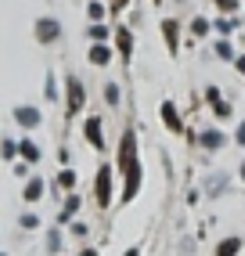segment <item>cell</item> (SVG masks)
I'll return each instance as SVG.
<instances>
[{"mask_svg":"<svg viewBox=\"0 0 245 256\" xmlns=\"http://www.w3.org/2000/svg\"><path fill=\"white\" fill-rule=\"evenodd\" d=\"M86 138H90L94 148H104V138H101V119H86Z\"/></svg>","mask_w":245,"mask_h":256,"instance_id":"5b68a950","label":"cell"},{"mask_svg":"<svg viewBox=\"0 0 245 256\" xmlns=\"http://www.w3.org/2000/svg\"><path fill=\"white\" fill-rule=\"evenodd\" d=\"M216 54H220V58H234V50H231V44L224 40V44H216Z\"/></svg>","mask_w":245,"mask_h":256,"instance_id":"d6986e66","label":"cell"},{"mask_svg":"<svg viewBox=\"0 0 245 256\" xmlns=\"http://www.w3.org/2000/svg\"><path fill=\"white\" fill-rule=\"evenodd\" d=\"M76 206H80V198H68V202H65V213H62V220H68V216H72V213H76Z\"/></svg>","mask_w":245,"mask_h":256,"instance_id":"ffe728a7","label":"cell"},{"mask_svg":"<svg viewBox=\"0 0 245 256\" xmlns=\"http://www.w3.org/2000/svg\"><path fill=\"white\" fill-rule=\"evenodd\" d=\"M116 40H119V54H122V58H130V50H134V36H130V29H116Z\"/></svg>","mask_w":245,"mask_h":256,"instance_id":"8992f818","label":"cell"},{"mask_svg":"<svg viewBox=\"0 0 245 256\" xmlns=\"http://www.w3.org/2000/svg\"><path fill=\"white\" fill-rule=\"evenodd\" d=\"M162 119H166V126H170V130H180V116H177V108H173L170 101L162 105Z\"/></svg>","mask_w":245,"mask_h":256,"instance_id":"ba28073f","label":"cell"},{"mask_svg":"<svg viewBox=\"0 0 245 256\" xmlns=\"http://www.w3.org/2000/svg\"><path fill=\"white\" fill-rule=\"evenodd\" d=\"M242 249V242L238 238H227V242H220V249H216V256H234Z\"/></svg>","mask_w":245,"mask_h":256,"instance_id":"7c38bea8","label":"cell"},{"mask_svg":"<svg viewBox=\"0 0 245 256\" xmlns=\"http://www.w3.org/2000/svg\"><path fill=\"white\" fill-rule=\"evenodd\" d=\"M83 83L80 80H68V112H80L83 108Z\"/></svg>","mask_w":245,"mask_h":256,"instance_id":"277c9868","label":"cell"},{"mask_svg":"<svg viewBox=\"0 0 245 256\" xmlns=\"http://www.w3.org/2000/svg\"><path fill=\"white\" fill-rule=\"evenodd\" d=\"M58 32H62V26H58L54 18H40V22H36V40H40V44H54Z\"/></svg>","mask_w":245,"mask_h":256,"instance_id":"3957f363","label":"cell"},{"mask_svg":"<svg viewBox=\"0 0 245 256\" xmlns=\"http://www.w3.org/2000/svg\"><path fill=\"white\" fill-rule=\"evenodd\" d=\"M40 195H44V180H36V177H32V180L26 184V198H29V202H36Z\"/></svg>","mask_w":245,"mask_h":256,"instance_id":"30bf717a","label":"cell"},{"mask_svg":"<svg viewBox=\"0 0 245 256\" xmlns=\"http://www.w3.org/2000/svg\"><path fill=\"white\" fill-rule=\"evenodd\" d=\"M238 144H245V123L238 126Z\"/></svg>","mask_w":245,"mask_h":256,"instance_id":"484cf974","label":"cell"},{"mask_svg":"<svg viewBox=\"0 0 245 256\" xmlns=\"http://www.w3.org/2000/svg\"><path fill=\"white\" fill-rule=\"evenodd\" d=\"M90 62H94V65H108V62H112V50H108V47H101V44H98V47L90 50Z\"/></svg>","mask_w":245,"mask_h":256,"instance_id":"9c48e42d","label":"cell"},{"mask_svg":"<svg viewBox=\"0 0 245 256\" xmlns=\"http://www.w3.org/2000/svg\"><path fill=\"white\" fill-rule=\"evenodd\" d=\"M238 72H242V76H245V58H238Z\"/></svg>","mask_w":245,"mask_h":256,"instance_id":"4316f807","label":"cell"},{"mask_svg":"<svg viewBox=\"0 0 245 256\" xmlns=\"http://www.w3.org/2000/svg\"><path fill=\"white\" fill-rule=\"evenodd\" d=\"M104 98H108V105H119V87H116V83L104 87Z\"/></svg>","mask_w":245,"mask_h":256,"instance_id":"9a60e30c","label":"cell"},{"mask_svg":"<svg viewBox=\"0 0 245 256\" xmlns=\"http://www.w3.org/2000/svg\"><path fill=\"white\" fill-rule=\"evenodd\" d=\"M22 156H26L29 162H36V159H40V148L32 144V141H26V144H22Z\"/></svg>","mask_w":245,"mask_h":256,"instance_id":"5bb4252c","label":"cell"},{"mask_svg":"<svg viewBox=\"0 0 245 256\" xmlns=\"http://www.w3.org/2000/svg\"><path fill=\"white\" fill-rule=\"evenodd\" d=\"M126 4H130V0H112V11H122Z\"/></svg>","mask_w":245,"mask_h":256,"instance_id":"d4e9b609","label":"cell"},{"mask_svg":"<svg viewBox=\"0 0 245 256\" xmlns=\"http://www.w3.org/2000/svg\"><path fill=\"white\" fill-rule=\"evenodd\" d=\"M242 180H245V162H242Z\"/></svg>","mask_w":245,"mask_h":256,"instance_id":"f1b7e54d","label":"cell"},{"mask_svg":"<svg viewBox=\"0 0 245 256\" xmlns=\"http://www.w3.org/2000/svg\"><path fill=\"white\" fill-rule=\"evenodd\" d=\"M191 32H195V36H206V32H209V22H206V18H195V26H191Z\"/></svg>","mask_w":245,"mask_h":256,"instance_id":"2e32d148","label":"cell"},{"mask_svg":"<svg viewBox=\"0 0 245 256\" xmlns=\"http://www.w3.org/2000/svg\"><path fill=\"white\" fill-rule=\"evenodd\" d=\"M98 202L108 206L112 202V166H101L98 170Z\"/></svg>","mask_w":245,"mask_h":256,"instance_id":"7a4b0ae2","label":"cell"},{"mask_svg":"<svg viewBox=\"0 0 245 256\" xmlns=\"http://www.w3.org/2000/svg\"><path fill=\"white\" fill-rule=\"evenodd\" d=\"M58 184H62V188H72V184H76V174H72V170H65V174L58 177Z\"/></svg>","mask_w":245,"mask_h":256,"instance_id":"ac0fdd59","label":"cell"},{"mask_svg":"<svg viewBox=\"0 0 245 256\" xmlns=\"http://www.w3.org/2000/svg\"><path fill=\"white\" fill-rule=\"evenodd\" d=\"M119 170L126 174V188H122V198H134L137 188H141V162H137V138L134 134H122V144H119Z\"/></svg>","mask_w":245,"mask_h":256,"instance_id":"6da1fadb","label":"cell"},{"mask_svg":"<svg viewBox=\"0 0 245 256\" xmlns=\"http://www.w3.org/2000/svg\"><path fill=\"white\" fill-rule=\"evenodd\" d=\"M14 119H18L22 126H36V123H40V112H36V108H18V112H14Z\"/></svg>","mask_w":245,"mask_h":256,"instance_id":"52a82bcc","label":"cell"},{"mask_svg":"<svg viewBox=\"0 0 245 256\" xmlns=\"http://www.w3.org/2000/svg\"><path fill=\"white\" fill-rule=\"evenodd\" d=\"M216 8H220V11H234L238 0H216Z\"/></svg>","mask_w":245,"mask_h":256,"instance_id":"603a6c76","label":"cell"},{"mask_svg":"<svg viewBox=\"0 0 245 256\" xmlns=\"http://www.w3.org/2000/svg\"><path fill=\"white\" fill-rule=\"evenodd\" d=\"M90 36H94V40H98V44H101V40H104V36H108V29H104V26H94V29H90Z\"/></svg>","mask_w":245,"mask_h":256,"instance_id":"7402d4cb","label":"cell"},{"mask_svg":"<svg viewBox=\"0 0 245 256\" xmlns=\"http://www.w3.org/2000/svg\"><path fill=\"white\" fill-rule=\"evenodd\" d=\"M83 256H98V252H94V249H86V252H83Z\"/></svg>","mask_w":245,"mask_h":256,"instance_id":"83f0119b","label":"cell"},{"mask_svg":"<svg viewBox=\"0 0 245 256\" xmlns=\"http://www.w3.org/2000/svg\"><path fill=\"white\" fill-rule=\"evenodd\" d=\"M22 228H29V231H32V228H40V220H36V216H22Z\"/></svg>","mask_w":245,"mask_h":256,"instance_id":"cb8c5ba5","label":"cell"},{"mask_svg":"<svg viewBox=\"0 0 245 256\" xmlns=\"http://www.w3.org/2000/svg\"><path fill=\"white\" fill-rule=\"evenodd\" d=\"M126 256H137V249H130V252H126Z\"/></svg>","mask_w":245,"mask_h":256,"instance_id":"f546056e","label":"cell"},{"mask_svg":"<svg viewBox=\"0 0 245 256\" xmlns=\"http://www.w3.org/2000/svg\"><path fill=\"white\" fill-rule=\"evenodd\" d=\"M202 144H206V148H220V144H224V134L206 130V134H202Z\"/></svg>","mask_w":245,"mask_h":256,"instance_id":"4fadbf2b","label":"cell"},{"mask_svg":"<svg viewBox=\"0 0 245 256\" xmlns=\"http://www.w3.org/2000/svg\"><path fill=\"white\" fill-rule=\"evenodd\" d=\"M216 29L224 32V36H231V32H234V22H231V18H220V22H216Z\"/></svg>","mask_w":245,"mask_h":256,"instance_id":"e0dca14e","label":"cell"},{"mask_svg":"<svg viewBox=\"0 0 245 256\" xmlns=\"http://www.w3.org/2000/svg\"><path fill=\"white\" fill-rule=\"evenodd\" d=\"M213 105H216V116H220V119L231 116V105H227V101H213Z\"/></svg>","mask_w":245,"mask_h":256,"instance_id":"44dd1931","label":"cell"},{"mask_svg":"<svg viewBox=\"0 0 245 256\" xmlns=\"http://www.w3.org/2000/svg\"><path fill=\"white\" fill-rule=\"evenodd\" d=\"M162 32H166V44H170V50H177V22H162Z\"/></svg>","mask_w":245,"mask_h":256,"instance_id":"8fae6325","label":"cell"}]
</instances>
